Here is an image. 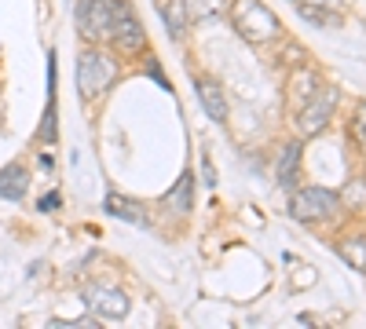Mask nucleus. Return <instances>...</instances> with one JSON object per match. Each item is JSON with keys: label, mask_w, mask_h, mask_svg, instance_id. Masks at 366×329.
I'll return each mask as SVG.
<instances>
[{"label": "nucleus", "mask_w": 366, "mask_h": 329, "mask_svg": "<svg viewBox=\"0 0 366 329\" xmlns=\"http://www.w3.org/2000/svg\"><path fill=\"white\" fill-rule=\"evenodd\" d=\"M231 26H234V34H242L253 44L274 41L282 34V22L274 19L260 0H234V4H231Z\"/></svg>", "instance_id": "obj_1"}, {"label": "nucleus", "mask_w": 366, "mask_h": 329, "mask_svg": "<svg viewBox=\"0 0 366 329\" xmlns=\"http://www.w3.org/2000/svg\"><path fill=\"white\" fill-rule=\"evenodd\" d=\"M114 81H117V63H114L110 55H103L99 48H88V51L81 55V66H77L81 96H84V99H99Z\"/></svg>", "instance_id": "obj_2"}, {"label": "nucleus", "mask_w": 366, "mask_h": 329, "mask_svg": "<svg viewBox=\"0 0 366 329\" xmlns=\"http://www.w3.org/2000/svg\"><path fill=\"white\" fill-rule=\"evenodd\" d=\"M337 208H341V198L333 191H322V187H304V191H293V198H290V213L300 223L330 220Z\"/></svg>", "instance_id": "obj_3"}, {"label": "nucleus", "mask_w": 366, "mask_h": 329, "mask_svg": "<svg viewBox=\"0 0 366 329\" xmlns=\"http://www.w3.org/2000/svg\"><path fill=\"white\" fill-rule=\"evenodd\" d=\"M110 37L125 55H136V51L147 48L143 26H139V19L132 15V8L125 4V0H110Z\"/></svg>", "instance_id": "obj_4"}, {"label": "nucleus", "mask_w": 366, "mask_h": 329, "mask_svg": "<svg viewBox=\"0 0 366 329\" xmlns=\"http://www.w3.org/2000/svg\"><path fill=\"white\" fill-rule=\"evenodd\" d=\"M333 106H337V88H319V92H312L308 99L300 103V110H297L300 136H319L330 125Z\"/></svg>", "instance_id": "obj_5"}, {"label": "nucleus", "mask_w": 366, "mask_h": 329, "mask_svg": "<svg viewBox=\"0 0 366 329\" xmlns=\"http://www.w3.org/2000/svg\"><path fill=\"white\" fill-rule=\"evenodd\" d=\"M74 19H77V29L84 41H107L110 37V0H81Z\"/></svg>", "instance_id": "obj_6"}, {"label": "nucleus", "mask_w": 366, "mask_h": 329, "mask_svg": "<svg viewBox=\"0 0 366 329\" xmlns=\"http://www.w3.org/2000/svg\"><path fill=\"white\" fill-rule=\"evenodd\" d=\"M88 311L103 322H121L129 315V296L114 285H92L88 289Z\"/></svg>", "instance_id": "obj_7"}, {"label": "nucleus", "mask_w": 366, "mask_h": 329, "mask_svg": "<svg viewBox=\"0 0 366 329\" xmlns=\"http://www.w3.org/2000/svg\"><path fill=\"white\" fill-rule=\"evenodd\" d=\"M194 88H198V103L205 106V113L212 117V121H227V99L220 92V84L212 77H198Z\"/></svg>", "instance_id": "obj_8"}, {"label": "nucleus", "mask_w": 366, "mask_h": 329, "mask_svg": "<svg viewBox=\"0 0 366 329\" xmlns=\"http://www.w3.org/2000/svg\"><path fill=\"white\" fill-rule=\"evenodd\" d=\"M297 172H300V143H286L279 151V161H274V179H279V187L293 191Z\"/></svg>", "instance_id": "obj_9"}, {"label": "nucleus", "mask_w": 366, "mask_h": 329, "mask_svg": "<svg viewBox=\"0 0 366 329\" xmlns=\"http://www.w3.org/2000/svg\"><path fill=\"white\" fill-rule=\"evenodd\" d=\"M29 191V172L22 165H8V168H0V198H8V201H22Z\"/></svg>", "instance_id": "obj_10"}, {"label": "nucleus", "mask_w": 366, "mask_h": 329, "mask_svg": "<svg viewBox=\"0 0 366 329\" xmlns=\"http://www.w3.org/2000/svg\"><path fill=\"white\" fill-rule=\"evenodd\" d=\"M103 205H107V213L117 216V220H129V223H136V227H147V223H150L139 201H129V198H121V194H107Z\"/></svg>", "instance_id": "obj_11"}, {"label": "nucleus", "mask_w": 366, "mask_h": 329, "mask_svg": "<svg viewBox=\"0 0 366 329\" xmlns=\"http://www.w3.org/2000/svg\"><path fill=\"white\" fill-rule=\"evenodd\" d=\"M191 194H194V176H191V172H183V176H179V183L165 194V205L176 208V213H191Z\"/></svg>", "instance_id": "obj_12"}, {"label": "nucleus", "mask_w": 366, "mask_h": 329, "mask_svg": "<svg viewBox=\"0 0 366 329\" xmlns=\"http://www.w3.org/2000/svg\"><path fill=\"white\" fill-rule=\"evenodd\" d=\"M337 253L345 256V263H348V267H355V271H366V234L345 238V242L337 246Z\"/></svg>", "instance_id": "obj_13"}, {"label": "nucleus", "mask_w": 366, "mask_h": 329, "mask_svg": "<svg viewBox=\"0 0 366 329\" xmlns=\"http://www.w3.org/2000/svg\"><path fill=\"white\" fill-rule=\"evenodd\" d=\"M337 198H341V208H352V213L366 208V179H352V183H348Z\"/></svg>", "instance_id": "obj_14"}, {"label": "nucleus", "mask_w": 366, "mask_h": 329, "mask_svg": "<svg viewBox=\"0 0 366 329\" xmlns=\"http://www.w3.org/2000/svg\"><path fill=\"white\" fill-rule=\"evenodd\" d=\"M183 11H187V19L202 22V19L220 15V11H224V0H187V4H183Z\"/></svg>", "instance_id": "obj_15"}, {"label": "nucleus", "mask_w": 366, "mask_h": 329, "mask_svg": "<svg viewBox=\"0 0 366 329\" xmlns=\"http://www.w3.org/2000/svg\"><path fill=\"white\" fill-rule=\"evenodd\" d=\"M162 15H165V22H169V34L179 41V37H183V19H187L183 4H169V8H162Z\"/></svg>", "instance_id": "obj_16"}, {"label": "nucleus", "mask_w": 366, "mask_h": 329, "mask_svg": "<svg viewBox=\"0 0 366 329\" xmlns=\"http://www.w3.org/2000/svg\"><path fill=\"white\" fill-rule=\"evenodd\" d=\"M352 136H355V143L366 151V103L359 106V113H355V121H352Z\"/></svg>", "instance_id": "obj_17"}, {"label": "nucleus", "mask_w": 366, "mask_h": 329, "mask_svg": "<svg viewBox=\"0 0 366 329\" xmlns=\"http://www.w3.org/2000/svg\"><path fill=\"white\" fill-rule=\"evenodd\" d=\"M59 201H63L59 194H48V198H41V208H44V213H55V208H59Z\"/></svg>", "instance_id": "obj_18"}]
</instances>
